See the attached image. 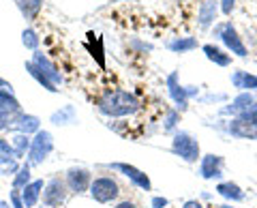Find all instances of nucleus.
Listing matches in <instances>:
<instances>
[{"mask_svg": "<svg viewBox=\"0 0 257 208\" xmlns=\"http://www.w3.org/2000/svg\"><path fill=\"white\" fill-rule=\"evenodd\" d=\"M214 35L221 39V43L227 47V52L236 54L238 58H246V56H248V50H246V45L242 41V37H240V33L236 30V26L231 22L219 24V26L214 28Z\"/></svg>", "mask_w": 257, "mask_h": 208, "instance_id": "nucleus-4", "label": "nucleus"}, {"mask_svg": "<svg viewBox=\"0 0 257 208\" xmlns=\"http://www.w3.org/2000/svg\"><path fill=\"white\" fill-rule=\"evenodd\" d=\"M111 170H118V172H122L126 178H131L135 185H138L140 189H144V191H150V178L146 174H144L142 170H138V167H133V165H128V163H111L109 165Z\"/></svg>", "mask_w": 257, "mask_h": 208, "instance_id": "nucleus-13", "label": "nucleus"}, {"mask_svg": "<svg viewBox=\"0 0 257 208\" xmlns=\"http://www.w3.org/2000/svg\"><path fill=\"white\" fill-rule=\"evenodd\" d=\"M223 165H225V159L221 155H204L202 163H199V176H202L204 180L221 178L223 176Z\"/></svg>", "mask_w": 257, "mask_h": 208, "instance_id": "nucleus-8", "label": "nucleus"}, {"mask_svg": "<svg viewBox=\"0 0 257 208\" xmlns=\"http://www.w3.org/2000/svg\"><path fill=\"white\" fill-rule=\"evenodd\" d=\"M165 84H167V92H170L172 101L176 103V110H178V112H184V110L189 108V94H187V86H182V84H180L178 71H172V73L167 75Z\"/></svg>", "mask_w": 257, "mask_h": 208, "instance_id": "nucleus-7", "label": "nucleus"}, {"mask_svg": "<svg viewBox=\"0 0 257 208\" xmlns=\"http://www.w3.org/2000/svg\"><path fill=\"white\" fill-rule=\"evenodd\" d=\"M120 193L118 182L111 178V176H101V178H94L90 185V195L101 204H107L111 199H116Z\"/></svg>", "mask_w": 257, "mask_h": 208, "instance_id": "nucleus-6", "label": "nucleus"}, {"mask_svg": "<svg viewBox=\"0 0 257 208\" xmlns=\"http://www.w3.org/2000/svg\"><path fill=\"white\" fill-rule=\"evenodd\" d=\"M11 202H13V208H26V204H24V199H22V195L18 193V191L11 193Z\"/></svg>", "mask_w": 257, "mask_h": 208, "instance_id": "nucleus-32", "label": "nucleus"}, {"mask_svg": "<svg viewBox=\"0 0 257 208\" xmlns=\"http://www.w3.org/2000/svg\"><path fill=\"white\" fill-rule=\"evenodd\" d=\"M225 131L236 140L257 142V101L246 112H242V114H238L231 121L225 123Z\"/></svg>", "mask_w": 257, "mask_h": 208, "instance_id": "nucleus-2", "label": "nucleus"}, {"mask_svg": "<svg viewBox=\"0 0 257 208\" xmlns=\"http://www.w3.org/2000/svg\"><path fill=\"white\" fill-rule=\"evenodd\" d=\"M216 193L223 195L225 199H229V202H242V199L246 197L242 187L236 185V182H231V180L219 182V185H216Z\"/></svg>", "mask_w": 257, "mask_h": 208, "instance_id": "nucleus-17", "label": "nucleus"}, {"mask_svg": "<svg viewBox=\"0 0 257 208\" xmlns=\"http://www.w3.org/2000/svg\"><path fill=\"white\" fill-rule=\"evenodd\" d=\"M15 3H18L20 11L24 13V18L28 20H35L43 7V0H15Z\"/></svg>", "mask_w": 257, "mask_h": 208, "instance_id": "nucleus-22", "label": "nucleus"}, {"mask_svg": "<svg viewBox=\"0 0 257 208\" xmlns=\"http://www.w3.org/2000/svg\"><path fill=\"white\" fill-rule=\"evenodd\" d=\"M28 180H30V163H24L18 170V176H15V180H13V187L15 189H24L28 185Z\"/></svg>", "mask_w": 257, "mask_h": 208, "instance_id": "nucleus-25", "label": "nucleus"}, {"mask_svg": "<svg viewBox=\"0 0 257 208\" xmlns=\"http://www.w3.org/2000/svg\"><path fill=\"white\" fill-rule=\"evenodd\" d=\"M64 197H67V185L60 178H52L43 189V204L50 208L60 206L64 202Z\"/></svg>", "mask_w": 257, "mask_h": 208, "instance_id": "nucleus-9", "label": "nucleus"}, {"mask_svg": "<svg viewBox=\"0 0 257 208\" xmlns=\"http://www.w3.org/2000/svg\"><path fill=\"white\" fill-rule=\"evenodd\" d=\"M172 153L178 155L182 161L197 163L202 159V150H199V142L193 138L189 131H178L172 140Z\"/></svg>", "mask_w": 257, "mask_h": 208, "instance_id": "nucleus-3", "label": "nucleus"}, {"mask_svg": "<svg viewBox=\"0 0 257 208\" xmlns=\"http://www.w3.org/2000/svg\"><path fill=\"white\" fill-rule=\"evenodd\" d=\"M114 208H138V206H135L133 202H128V199H124V202H120V204H116Z\"/></svg>", "mask_w": 257, "mask_h": 208, "instance_id": "nucleus-36", "label": "nucleus"}, {"mask_svg": "<svg viewBox=\"0 0 257 208\" xmlns=\"http://www.w3.org/2000/svg\"><path fill=\"white\" fill-rule=\"evenodd\" d=\"M39 118L37 116H30V114H22L20 118H18V123H15V129H18L20 133H26V135H30V133H39L41 129H39Z\"/></svg>", "mask_w": 257, "mask_h": 208, "instance_id": "nucleus-20", "label": "nucleus"}, {"mask_svg": "<svg viewBox=\"0 0 257 208\" xmlns=\"http://www.w3.org/2000/svg\"><path fill=\"white\" fill-rule=\"evenodd\" d=\"M22 43L28 47V50H35L37 52V47H39V37H37V33L32 28H26L22 33Z\"/></svg>", "mask_w": 257, "mask_h": 208, "instance_id": "nucleus-26", "label": "nucleus"}, {"mask_svg": "<svg viewBox=\"0 0 257 208\" xmlns=\"http://www.w3.org/2000/svg\"><path fill=\"white\" fill-rule=\"evenodd\" d=\"M178 118H180L178 110H170V112H167V118H165L163 129L165 131H174V127H176V123H178Z\"/></svg>", "mask_w": 257, "mask_h": 208, "instance_id": "nucleus-28", "label": "nucleus"}, {"mask_svg": "<svg viewBox=\"0 0 257 208\" xmlns=\"http://www.w3.org/2000/svg\"><path fill=\"white\" fill-rule=\"evenodd\" d=\"M187 94H189V97H197V94H199V88H197V86H187Z\"/></svg>", "mask_w": 257, "mask_h": 208, "instance_id": "nucleus-35", "label": "nucleus"}, {"mask_svg": "<svg viewBox=\"0 0 257 208\" xmlns=\"http://www.w3.org/2000/svg\"><path fill=\"white\" fill-rule=\"evenodd\" d=\"M52 123L54 125H71V123H75V108L73 106H64L62 110L58 112H54L52 114Z\"/></svg>", "mask_w": 257, "mask_h": 208, "instance_id": "nucleus-23", "label": "nucleus"}, {"mask_svg": "<svg viewBox=\"0 0 257 208\" xmlns=\"http://www.w3.org/2000/svg\"><path fill=\"white\" fill-rule=\"evenodd\" d=\"M219 208H231V206H219Z\"/></svg>", "mask_w": 257, "mask_h": 208, "instance_id": "nucleus-38", "label": "nucleus"}, {"mask_svg": "<svg viewBox=\"0 0 257 208\" xmlns=\"http://www.w3.org/2000/svg\"><path fill=\"white\" fill-rule=\"evenodd\" d=\"M13 118H15V116H11L9 112H7L3 106H0V129H7V127H9V123H13Z\"/></svg>", "mask_w": 257, "mask_h": 208, "instance_id": "nucleus-29", "label": "nucleus"}, {"mask_svg": "<svg viewBox=\"0 0 257 208\" xmlns=\"http://www.w3.org/2000/svg\"><path fill=\"white\" fill-rule=\"evenodd\" d=\"M11 146L15 150V157H24L26 155V150H30V140L26 133H18L15 138L11 140Z\"/></svg>", "mask_w": 257, "mask_h": 208, "instance_id": "nucleus-24", "label": "nucleus"}, {"mask_svg": "<svg viewBox=\"0 0 257 208\" xmlns=\"http://www.w3.org/2000/svg\"><path fill=\"white\" fill-rule=\"evenodd\" d=\"M255 101H257V99H255V94H253V92H240L238 97L231 99L229 106L221 108V114H223V116H231V118H234V116H238V114H242V112H246Z\"/></svg>", "mask_w": 257, "mask_h": 208, "instance_id": "nucleus-12", "label": "nucleus"}, {"mask_svg": "<svg viewBox=\"0 0 257 208\" xmlns=\"http://www.w3.org/2000/svg\"><path fill=\"white\" fill-rule=\"evenodd\" d=\"M182 208H204L202 202H197V199H187V202L182 204Z\"/></svg>", "mask_w": 257, "mask_h": 208, "instance_id": "nucleus-34", "label": "nucleus"}, {"mask_svg": "<svg viewBox=\"0 0 257 208\" xmlns=\"http://www.w3.org/2000/svg\"><path fill=\"white\" fill-rule=\"evenodd\" d=\"M0 90H13V88H11V84L7 82L5 77H0Z\"/></svg>", "mask_w": 257, "mask_h": 208, "instance_id": "nucleus-37", "label": "nucleus"}, {"mask_svg": "<svg viewBox=\"0 0 257 208\" xmlns=\"http://www.w3.org/2000/svg\"><path fill=\"white\" fill-rule=\"evenodd\" d=\"M225 99H227V94H225V92H219V94H212V92H210V94H206L202 101H204V103H212V101L219 103V101H225Z\"/></svg>", "mask_w": 257, "mask_h": 208, "instance_id": "nucleus-31", "label": "nucleus"}, {"mask_svg": "<svg viewBox=\"0 0 257 208\" xmlns=\"http://www.w3.org/2000/svg\"><path fill=\"white\" fill-rule=\"evenodd\" d=\"M90 185H92L90 172L84 170V167H71L67 172V187L73 191V193H84Z\"/></svg>", "mask_w": 257, "mask_h": 208, "instance_id": "nucleus-10", "label": "nucleus"}, {"mask_svg": "<svg viewBox=\"0 0 257 208\" xmlns=\"http://www.w3.org/2000/svg\"><path fill=\"white\" fill-rule=\"evenodd\" d=\"M43 189H45L43 180H32V182H28V185L24 187L22 199H24V204H26V208H32V206L39 202V195H41Z\"/></svg>", "mask_w": 257, "mask_h": 208, "instance_id": "nucleus-18", "label": "nucleus"}, {"mask_svg": "<svg viewBox=\"0 0 257 208\" xmlns=\"http://www.w3.org/2000/svg\"><path fill=\"white\" fill-rule=\"evenodd\" d=\"M221 3V13L223 15H231V11L236 9V0H219Z\"/></svg>", "mask_w": 257, "mask_h": 208, "instance_id": "nucleus-30", "label": "nucleus"}, {"mask_svg": "<svg viewBox=\"0 0 257 208\" xmlns=\"http://www.w3.org/2000/svg\"><path fill=\"white\" fill-rule=\"evenodd\" d=\"M167 204H170V202H167V197H152V208H165Z\"/></svg>", "mask_w": 257, "mask_h": 208, "instance_id": "nucleus-33", "label": "nucleus"}, {"mask_svg": "<svg viewBox=\"0 0 257 208\" xmlns=\"http://www.w3.org/2000/svg\"><path fill=\"white\" fill-rule=\"evenodd\" d=\"M229 79H231V86L238 88L240 92H255L257 90V75L255 73L238 69L229 75Z\"/></svg>", "mask_w": 257, "mask_h": 208, "instance_id": "nucleus-14", "label": "nucleus"}, {"mask_svg": "<svg viewBox=\"0 0 257 208\" xmlns=\"http://www.w3.org/2000/svg\"><path fill=\"white\" fill-rule=\"evenodd\" d=\"M221 11V3L219 0H204L197 9V24L199 28H210L212 24L216 22V15Z\"/></svg>", "mask_w": 257, "mask_h": 208, "instance_id": "nucleus-11", "label": "nucleus"}, {"mask_svg": "<svg viewBox=\"0 0 257 208\" xmlns=\"http://www.w3.org/2000/svg\"><path fill=\"white\" fill-rule=\"evenodd\" d=\"M202 52L206 54V58L214 62L216 67H229L231 65V54H227L225 50H221V47H216L212 43H206L202 45Z\"/></svg>", "mask_w": 257, "mask_h": 208, "instance_id": "nucleus-16", "label": "nucleus"}, {"mask_svg": "<svg viewBox=\"0 0 257 208\" xmlns=\"http://www.w3.org/2000/svg\"><path fill=\"white\" fill-rule=\"evenodd\" d=\"M96 106L107 116H128L140 110V99L133 92H126V90H111L103 94L96 101Z\"/></svg>", "mask_w": 257, "mask_h": 208, "instance_id": "nucleus-1", "label": "nucleus"}, {"mask_svg": "<svg viewBox=\"0 0 257 208\" xmlns=\"http://www.w3.org/2000/svg\"><path fill=\"white\" fill-rule=\"evenodd\" d=\"M13 157H15L13 146L7 140L0 138V161H7V159H13Z\"/></svg>", "mask_w": 257, "mask_h": 208, "instance_id": "nucleus-27", "label": "nucleus"}, {"mask_svg": "<svg viewBox=\"0 0 257 208\" xmlns=\"http://www.w3.org/2000/svg\"><path fill=\"white\" fill-rule=\"evenodd\" d=\"M197 39L195 37H174L172 41H167V47L176 54H184L191 50H197Z\"/></svg>", "mask_w": 257, "mask_h": 208, "instance_id": "nucleus-19", "label": "nucleus"}, {"mask_svg": "<svg viewBox=\"0 0 257 208\" xmlns=\"http://www.w3.org/2000/svg\"><path fill=\"white\" fill-rule=\"evenodd\" d=\"M26 71H28V73H30L32 77H35V79H37V82H39V84H41V86L45 88V90H50V92H56V90H58V88H56V84H54V82H52V79H50V77H47V75H45V73H43V71H41V69H39V67H37V65H35V62H32V60H30V62H26Z\"/></svg>", "mask_w": 257, "mask_h": 208, "instance_id": "nucleus-21", "label": "nucleus"}, {"mask_svg": "<svg viewBox=\"0 0 257 208\" xmlns=\"http://www.w3.org/2000/svg\"><path fill=\"white\" fill-rule=\"evenodd\" d=\"M54 150V138L50 131H39L35 135V140L30 142V150H28V163L30 165H39L43 163L50 153Z\"/></svg>", "mask_w": 257, "mask_h": 208, "instance_id": "nucleus-5", "label": "nucleus"}, {"mask_svg": "<svg viewBox=\"0 0 257 208\" xmlns=\"http://www.w3.org/2000/svg\"><path fill=\"white\" fill-rule=\"evenodd\" d=\"M32 62H35V65H37L39 69H41L43 73H45L47 77H50L54 84H62V75H60V71L56 69V65H54V62H52L50 58H47V56H45L43 52H39V50H37V52H35V58H32Z\"/></svg>", "mask_w": 257, "mask_h": 208, "instance_id": "nucleus-15", "label": "nucleus"}]
</instances>
